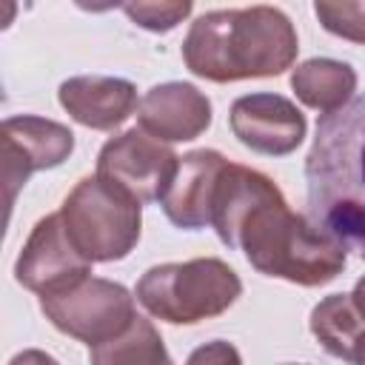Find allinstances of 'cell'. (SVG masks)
Returning <instances> with one entry per match:
<instances>
[{"label":"cell","instance_id":"7","mask_svg":"<svg viewBox=\"0 0 365 365\" xmlns=\"http://www.w3.org/2000/svg\"><path fill=\"white\" fill-rule=\"evenodd\" d=\"M177 165L180 154L143 128H128L111 137L97 154V177L120 185L137 202H160L177 174Z\"/></svg>","mask_w":365,"mask_h":365},{"label":"cell","instance_id":"5","mask_svg":"<svg viewBox=\"0 0 365 365\" xmlns=\"http://www.w3.org/2000/svg\"><path fill=\"white\" fill-rule=\"evenodd\" d=\"M60 217L88 262L125 259L140 242L143 202L103 177H83L63 200Z\"/></svg>","mask_w":365,"mask_h":365},{"label":"cell","instance_id":"23","mask_svg":"<svg viewBox=\"0 0 365 365\" xmlns=\"http://www.w3.org/2000/svg\"><path fill=\"white\" fill-rule=\"evenodd\" d=\"M359 365H365V359H362V362H359Z\"/></svg>","mask_w":365,"mask_h":365},{"label":"cell","instance_id":"17","mask_svg":"<svg viewBox=\"0 0 365 365\" xmlns=\"http://www.w3.org/2000/svg\"><path fill=\"white\" fill-rule=\"evenodd\" d=\"M314 14L325 31L365 46V0H317Z\"/></svg>","mask_w":365,"mask_h":365},{"label":"cell","instance_id":"10","mask_svg":"<svg viewBox=\"0 0 365 365\" xmlns=\"http://www.w3.org/2000/svg\"><path fill=\"white\" fill-rule=\"evenodd\" d=\"M228 123L245 148L265 157H285L297 151L308 131L305 114L288 97L274 91L237 97L231 103Z\"/></svg>","mask_w":365,"mask_h":365},{"label":"cell","instance_id":"19","mask_svg":"<svg viewBox=\"0 0 365 365\" xmlns=\"http://www.w3.org/2000/svg\"><path fill=\"white\" fill-rule=\"evenodd\" d=\"M185 365H242V356H240L237 345H231L225 339H211V342H202L200 348H194L188 354Z\"/></svg>","mask_w":365,"mask_h":365},{"label":"cell","instance_id":"20","mask_svg":"<svg viewBox=\"0 0 365 365\" xmlns=\"http://www.w3.org/2000/svg\"><path fill=\"white\" fill-rule=\"evenodd\" d=\"M9 365H60V362H57L51 354L40 351V348H26V351L14 354V356L9 359Z\"/></svg>","mask_w":365,"mask_h":365},{"label":"cell","instance_id":"11","mask_svg":"<svg viewBox=\"0 0 365 365\" xmlns=\"http://www.w3.org/2000/svg\"><path fill=\"white\" fill-rule=\"evenodd\" d=\"M211 117L214 108L205 91L180 80L151 86L137 106L140 128L160 143L197 140L211 125Z\"/></svg>","mask_w":365,"mask_h":365},{"label":"cell","instance_id":"21","mask_svg":"<svg viewBox=\"0 0 365 365\" xmlns=\"http://www.w3.org/2000/svg\"><path fill=\"white\" fill-rule=\"evenodd\" d=\"M351 297H354V302L359 305V311L365 314V277H359V279H356V285H354Z\"/></svg>","mask_w":365,"mask_h":365},{"label":"cell","instance_id":"3","mask_svg":"<svg viewBox=\"0 0 365 365\" xmlns=\"http://www.w3.org/2000/svg\"><path fill=\"white\" fill-rule=\"evenodd\" d=\"M297 51V29L277 6L205 11L182 40L185 68L211 83L277 77L294 66Z\"/></svg>","mask_w":365,"mask_h":365},{"label":"cell","instance_id":"2","mask_svg":"<svg viewBox=\"0 0 365 365\" xmlns=\"http://www.w3.org/2000/svg\"><path fill=\"white\" fill-rule=\"evenodd\" d=\"M305 182L308 220L365 259V94L317 120Z\"/></svg>","mask_w":365,"mask_h":365},{"label":"cell","instance_id":"9","mask_svg":"<svg viewBox=\"0 0 365 365\" xmlns=\"http://www.w3.org/2000/svg\"><path fill=\"white\" fill-rule=\"evenodd\" d=\"M91 265L74 248L60 211H54L40 217L26 237L14 262V279L40 297H51L91 277Z\"/></svg>","mask_w":365,"mask_h":365},{"label":"cell","instance_id":"22","mask_svg":"<svg viewBox=\"0 0 365 365\" xmlns=\"http://www.w3.org/2000/svg\"><path fill=\"white\" fill-rule=\"evenodd\" d=\"M285 365H302V362H285Z\"/></svg>","mask_w":365,"mask_h":365},{"label":"cell","instance_id":"4","mask_svg":"<svg viewBox=\"0 0 365 365\" xmlns=\"http://www.w3.org/2000/svg\"><path fill=\"white\" fill-rule=\"evenodd\" d=\"M240 294V274L217 257L151 265L134 288L137 302L151 317L171 325H197L214 319L225 314Z\"/></svg>","mask_w":365,"mask_h":365},{"label":"cell","instance_id":"16","mask_svg":"<svg viewBox=\"0 0 365 365\" xmlns=\"http://www.w3.org/2000/svg\"><path fill=\"white\" fill-rule=\"evenodd\" d=\"M88 365H174L160 331L151 319L134 317V322L114 339L88 351Z\"/></svg>","mask_w":365,"mask_h":365},{"label":"cell","instance_id":"18","mask_svg":"<svg viewBox=\"0 0 365 365\" xmlns=\"http://www.w3.org/2000/svg\"><path fill=\"white\" fill-rule=\"evenodd\" d=\"M191 3L188 0H163V3H123L125 17L145 29V31H171L177 23H182L191 14Z\"/></svg>","mask_w":365,"mask_h":365},{"label":"cell","instance_id":"8","mask_svg":"<svg viewBox=\"0 0 365 365\" xmlns=\"http://www.w3.org/2000/svg\"><path fill=\"white\" fill-rule=\"evenodd\" d=\"M74 151V131L57 120L37 114H14L0 125V157L6 202L14 205L17 191L34 171L63 165Z\"/></svg>","mask_w":365,"mask_h":365},{"label":"cell","instance_id":"12","mask_svg":"<svg viewBox=\"0 0 365 365\" xmlns=\"http://www.w3.org/2000/svg\"><path fill=\"white\" fill-rule=\"evenodd\" d=\"M231 160L214 148H194L180 157L177 174L160 200L165 217L182 231H200L211 225V205L217 182Z\"/></svg>","mask_w":365,"mask_h":365},{"label":"cell","instance_id":"6","mask_svg":"<svg viewBox=\"0 0 365 365\" xmlns=\"http://www.w3.org/2000/svg\"><path fill=\"white\" fill-rule=\"evenodd\" d=\"M134 299L137 297L114 279L86 277L60 294L40 297V311L60 334L94 348L120 336L134 322Z\"/></svg>","mask_w":365,"mask_h":365},{"label":"cell","instance_id":"14","mask_svg":"<svg viewBox=\"0 0 365 365\" xmlns=\"http://www.w3.org/2000/svg\"><path fill=\"white\" fill-rule=\"evenodd\" d=\"M311 334L336 359L359 365L365 359V314L351 294H331L311 311Z\"/></svg>","mask_w":365,"mask_h":365},{"label":"cell","instance_id":"1","mask_svg":"<svg viewBox=\"0 0 365 365\" xmlns=\"http://www.w3.org/2000/svg\"><path fill=\"white\" fill-rule=\"evenodd\" d=\"M211 228L225 248L242 251L259 274L302 288L334 282L348 262L342 245L291 211L268 174L240 163H228L217 182Z\"/></svg>","mask_w":365,"mask_h":365},{"label":"cell","instance_id":"15","mask_svg":"<svg viewBox=\"0 0 365 365\" xmlns=\"http://www.w3.org/2000/svg\"><path fill=\"white\" fill-rule=\"evenodd\" d=\"M291 88L299 103L325 114L345 108L356 91V71L345 60L311 57L291 71Z\"/></svg>","mask_w":365,"mask_h":365},{"label":"cell","instance_id":"13","mask_svg":"<svg viewBox=\"0 0 365 365\" xmlns=\"http://www.w3.org/2000/svg\"><path fill=\"white\" fill-rule=\"evenodd\" d=\"M66 114L94 131H114L137 111V86L123 77L83 74L60 83L57 91Z\"/></svg>","mask_w":365,"mask_h":365}]
</instances>
